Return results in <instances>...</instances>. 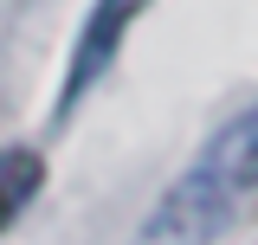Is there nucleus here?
<instances>
[{
    "label": "nucleus",
    "instance_id": "nucleus-1",
    "mask_svg": "<svg viewBox=\"0 0 258 245\" xmlns=\"http://www.w3.org/2000/svg\"><path fill=\"white\" fill-rule=\"evenodd\" d=\"M232 187H239L232 149L220 142L194 174H181V181L168 187V200L149 213V226H142L136 245H207L226 226V213H232Z\"/></svg>",
    "mask_w": 258,
    "mask_h": 245
},
{
    "label": "nucleus",
    "instance_id": "nucleus-3",
    "mask_svg": "<svg viewBox=\"0 0 258 245\" xmlns=\"http://www.w3.org/2000/svg\"><path fill=\"white\" fill-rule=\"evenodd\" d=\"M39 181H45V161L32 149H20V142H7L0 149V232L26 213V200L39 194Z\"/></svg>",
    "mask_w": 258,
    "mask_h": 245
},
{
    "label": "nucleus",
    "instance_id": "nucleus-4",
    "mask_svg": "<svg viewBox=\"0 0 258 245\" xmlns=\"http://www.w3.org/2000/svg\"><path fill=\"white\" fill-rule=\"evenodd\" d=\"M226 149H232V174L239 187H258V116H245L232 136H226Z\"/></svg>",
    "mask_w": 258,
    "mask_h": 245
},
{
    "label": "nucleus",
    "instance_id": "nucleus-2",
    "mask_svg": "<svg viewBox=\"0 0 258 245\" xmlns=\"http://www.w3.org/2000/svg\"><path fill=\"white\" fill-rule=\"evenodd\" d=\"M142 13H149V0H97L91 13H84V32H78V52H71V71H64V91H58V116L116 65L129 26H136Z\"/></svg>",
    "mask_w": 258,
    "mask_h": 245
}]
</instances>
